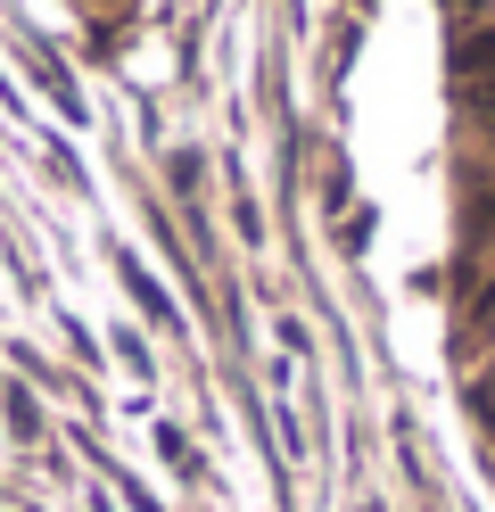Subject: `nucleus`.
Instances as JSON below:
<instances>
[{
    "mask_svg": "<svg viewBox=\"0 0 495 512\" xmlns=\"http://www.w3.org/2000/svg\"><path fill=\"white\" fill-rule=\"evenodd\" d=\"M99 9H108V0H99Z\"/></svg>",
    "mask_w": 495,
    "mask_h": 512,
    "instance_id": "obj_3",
    "label": "nucleus"
},
{
    "mask_svg": "<svg viewBox=\"0 0 495 512\" xmlns=\"http://www.w3.org/2000/svg\"><path fill=\"white\" fill-rule=\"evenodd\" d=\"M487 149H495V124H487Z\"/></svg>",
    "mask_w": 495,
    "mask_h": 512,
    "instance_id": "obj_2",
    "label": "nucleus"
},
{
    "mask_svg": "<svg viewBox=\"0 0 495 512\" xmlns=\"http://www.w3.org/2000/svg\"><path fill=\"white\" fill-rule=\"evenodd\" d=\"M446 67H454L462 83H495V25H479V34H462Z\"/></svg>",
    "mask_w": 495,
    "mask_h": 512,
    "instance_id": "obj_1",
    "label": "nucleus"
}]
</instances>
